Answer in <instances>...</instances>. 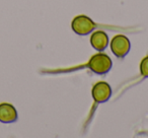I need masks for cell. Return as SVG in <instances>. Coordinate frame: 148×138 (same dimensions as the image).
<instances>
[{
    "instance_id": "5",
    "label": "cell",
    "mask_w": 148,
    "mask_h": 138,
    "mask_svg": "<svg viewBox=\"0 0 148 138\" xmlns=\"http://www.w3.org/2000/svg\"><path fill=\"white\" fill-rule=\"evenodd\" d=\"M17 120V112L10 104L0 105V122L2 123H13Z\"/></svg>"
},
{
    "instance_id": "2",
    "label": "cell",
    "mask_w": 148,
    "mask_h": 138,
    "mask_svg": "<svg viewBox=\"0 0 148 138\" xmlns=\"http://www.w3.org/2000/svg\"><path fill=\"white\" fill-rule=\"evenodd\" d=\"M72 30L79 36H86L97 27L95 23L86 15H78L72 21Z\"/></svg>"
},
{
    "instance_id": "4",
    "label": "cell",
    "mask_w": 148,
    "mask_h": 138,
    "mask_svg": "<svg viewBox=\"0 0 148 138\" xmlns=\"http://www.w3.org/2000/svg\"><path fill=\"white\" fill-rule=\"evenodd\" d=\"M91 95L97 103H106L111 97L112 89L109 85V83L101 81V82H97V84H95V87H92Z\"/></svg>"
},
{
    "instance_id": "7",
    "label": "cell",
    "mask_w": 148,
    "mask_h": 138,
    "mask_svg": "<svg viewBox=\"0 0 148 138\" xmlns=\"http://www.w3.org/2000/svg\"><path fill=\"white\" fill-rule=\"evenodd\" d=\"M140 72L142 76L148 77V56L144 58L140 63Z\"/></svg>"
},
{
    "instance_id": "6",
    "label": "cell",
    "mask_w": 148,
    "mask_h": 138,
    "mask_svg": "<svg viewBox=\"0 0 148 138\" xmlns=\"http://www.w3.org/2000/svg\"><path fill=\"white\" fill-rule=\"evenodd\" d=\"M90 44L92 48L101 52L109 45V36L103 31H97L92 34L90 38Z\"/></svg>"
},
{
    "instance_id": "3",
    "label": "cell",
    "mask_w": 148,
    "mask_h": 138,
    "mask_svg": "<svg viewBox=\"0 0 148 138\" xmlns=\"http://www.w3.org/2000/svg\"><path fill=\"white\" fill-rule=\"evenodd\" d=\"M131 44L126 36L118 35L113 38L111 42V49L114 55L118 58H123L129 53Z\"/></svg>"
},
{
    "instance_id": "1",
    "label": "cell",
    "mask_w": 148,
    "mask_h": 138,
    "mask_svg": "<svg viewBox=\"0 0 148 138\" xmlns=\"http://www.w3.org/2000/svg\"><path fill=\"white\" fill-rule=\"evenodd\" d=\"M112 60L107 54L99 53L93 55L89 60L88 66L92 72L97 74H106L112 68Z\"/></svg>"
}]
</instances>
